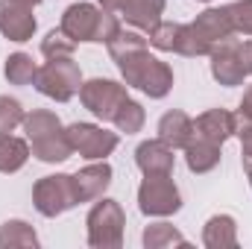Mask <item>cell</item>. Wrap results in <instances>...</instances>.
<instances>
[{"label":"cell","mask_w":252,"mask_h":249,"mask_svg":"<svg viewBox=\"0 0 252 249\" xmlns=\"http://www.w3.org/2000/svg\"><path fill=\"white\" fill-rule=\"evenodd\" d=\"M112 62L118 64L126 85L144 91L150 100H164L173 88V67L167 62H161L158 56H153L147 44L112 56Z\"/></svg>","instance_id":"6da1fadb"},{"label":"cell","mask_w":252,"mask_h":249,"mask_svg":"<svg viewBox=\"0 0 252 249\" xmlns=\"http://www.w3.org/2000/svg\"><path fill=\"white\" fill-rule=\"evenodd\" d=\"M211 76L226 85V88H235L241 85L247 76H252V38H226L220 41L211 53Z\"/></svg>","instance_id":"7a4b0ae2"},{"label":"cell","mask_w":252,"mask_h":249,"mask_svg":"<svg viewBox=\"0 0 252 249\" xmlns=\"http://www.w3.org/2000/svg\"><path fill=\"white\" fill-rule=\"evenodd\" d=\"M88 247L94 249H118L124 247V229H126V211L118 199L100 196V202L91 205L88 217Z\"/></svg>","instance_id":"3957f363"},{"label":"cell","mask_w":252,"mask_h":249,"mask_svg":"<svg viewBox=\"0 0 252 249\" xmlns=\"http://www.w3.org/2000/svg\"><path fill=\"white\" fill-rule=\"evenodd\" d=\"M35 88L56 100V103H67L79 94L82 88V70L73 62V56H59V59H47L35 73Z\"/></svg>","instance_id":"277c9868"},{"label":"cell","mask_w":252,"mask_h":249,"mask_svg":"<svg viewBox=\"0 0 252 249\" xmlns=\"http://www.w3.org/2000/svg\"><path fill=\"white\" fill-rule=\"evenodd\" d=\"M32 205H35V211H38L41 217H59L64 211H70L73 205H79L73 173L41 176V179L32 185Z\"/></svg>","instance_id":"5b68a950"},{"label":"cell","mask_w":252,"mask_h":249,"mask_svg":"<svg viewBox=\"0 0 252 249\" xmlns=\"http://www.w3.org/2000/svg\"><path fill=\"white\" fill-rule=\"evenodd\" d=\"M79 100H82V106H85L97 121L106 124V121H115L118 109L129 100V85H126V82H115V79L97 76V79L82 82Z\"/></svg>","instance_id":"8992f818"},{"label":"cell","mask_w":252,"mask_h":249,"mask_svg":"<svg viewBox=\"0 0 252 249\" xmlns=\"http://www.w3.org/2000/svg\"><path fill=\"white\" fill-rule=\"evenodd\" d=\"M138 208L147 217H170L182 208V193L170 173L164 176H144L138 187Z\"/></svg>","instance_id":"52a82bcc"},{"label":"cell","mask_w":252,"mask_h":249,"mask_svg":"<svg viewBox=\"0 0 252 249\" xmlns=\"http://www.w3.org/2000/svg\"><path fill=\"white\" fill-rule=\"evenodd\" d=\"M64 132L70 138L73 153H79L88 161H103L121 144V135L118 132H109V129H103V126H97V124H82L79 121V124L64 126Z\"/></svg>","instance_id":"ba28073f"},{"label":"cell","mask_w":252,"mask_h":249,"mask_svg":"<svg viewBox=\"0 0 252 249\" xmlns=\"http://www.w3.org/2000/svg\"><path fill=\"white\" fill-rule=\"evenodd\" d=\"M100 21H103V9L94 6V3H73L67 6L62 15V30L67 38H73L76 44L79 41H88V44H97V35H100Z\"/></svg>","instance_id":"9c48e42d"},{"label":"cell","mask_w":252,"mask_h":249,"mask_svg":"<svg viewBox=\"0 0 252 249\" xmlns=\"http://www.w3.org/2000/svg\"><path fill=\"white\" fill-rule=\"evenodd\" d=\"M190 30L196 32V38L205 44V50L211 53L220 41L232 38L235 35V27H232V15H229V6H211L205 12L196 15V21H190Z\"/></svg>","instance_id":"30bf717a"},{"label":"cell","mask_w":252,"mask_h":249,"mask_svg":"<svg viewBox=\"0 0 252 249\" xmlns=\"http://www.w3.org/2000/svg\"><path fill=\"white\" fill-rule=\"evenodd\" d=\"M38 30V21L32 15V6H24L18 0H0V35L9 41H30Z\"/></svg>","instance_id":"8fae6325"},{"label":"cell","mask_w":252,"mask_h":249,"mask_svg":"<svg viewBox=\"0 0 252 249\" xmlns=\"http://www.w3.org/2000/svg\"><path fill=\"white\" fill-rule=\"evenodd\" d=\"M135 164L144 176H164V173H173L176 167V156H173V147L164 144L161 138H150V141H141L138 150H135Z\"/></svg>","instance_id":"7c38bea8"},{"label":"cell","mask_w":252,"mask_h":249,"mask_svg":"<svg viewBox=\"0 0 252 249\" xmlns=\"http://www.w3.org/2000/svg\"><path fill=\"white\" fill-rule=\"evenodd\" d=\"M112 164L103 158V161H94V164H85L79 173H73V182H76V196L79 202H94L100 199L109 185H112Z\"/></svg>","instance_id":"4fadbf2b"},{"label":"cell","mask_w":252,"mask_h":249,"mask_svg":"<svg viewBox=\"0 0 252 249\" xmlns=\"http://www.w3.org/2000/svg\"><path fill=\"white\" fill-rule=\"evenodd\" d=\"M193 132L202 135V138H211V141L223 144V141H229L238 132V115H232L226 109H208V112H202L193 121Z\"/></svg>","instance_id":"5bb4252c"},{"label":"cell","mask_w":252,"mask_h":249,"mask_svg":"<svg viewBox=\"0 0 252 249\" xmlns=\"http://www.w3.org/2000/svg\"><path fill=\"white\" fill-rule=\"evenodd\" d=\"M220 158H223V144H217L211 138L193 135V141L185 147V164L190 173H208L220 164Z\"/></svg>","instance_id":"9a60e30c"},{"label":"cell","mask_w":252,"mask_h":249,"mask_svg":"<svg viewBox=\"0 0 252 249\" xmlns=\"http://www.w3.org/2000/svg\"><path fill=\"white\" fill-rule=\"evenodd\" d=\"M164 9H167V0H126V6L121 9L118 18H124L126 24L135 27V30L150 32L161 21Z\"/></svg>","instance_id":"2e32d148"},{"label":"cell","mask_w":252,"mask_h":249,"mask_svg":"<svg viewBox=\"0 0 252 249\" xmlns=\"http://www.w3.org/2000/svg\"><path fill=\"white\" fill-rule=\"evenodd\" d=\"M193 121H190L185 112L173 109V112H164L161 121H158V138L164 144H170L173 150H185L190 141H193Z\"/></svg>","instance_id":"e0dca14e"},{"label":"cell","mask_w":252,"mask_h":249,"mask_svg":"<svg viewBox=\"0 0 252 249\" xmlns=\"http://www.w3.org/2000/svg\"><path fill=\"white\" fill-rule=\"evenodd\" d=\"M202 244L208 249H232L238 247V223L232 214H214L202 226Z\"/></svg>","instance_id":"ac0fdd59"},{"label":"cell","mask_w":252,"mask_h":249,"mask_svg":"<svg viewBox=\"0 0 252 249\" xmlns=\"http://www.w3.org/2000/svg\"><path fill=\"white\" fill-rule=\"evenodd\" d=\"M30 150H32V156H35L38 161H44V164L67 161V158L73 156V147H70V138H67V132H64V129L53 132V135H47V138L30 141Z\"/></svg>","instance_id":"d6986e66"},{"label":"cell","mask_w":252,"mask_h":249,"mask_svg":"<svg viewBox=\"0 0 252 249\" xmlns=\"http://www.w3.org/2000/svg\"><path fill=\"white\" fill-rule=\"evenodd\" d=\"M30 156H32V150H30L27 138H18L12 132H0V173H18Z\"/></svg>","instance_id":"ffe728a7"},{"label":"cell","mask_w":252,"mask_h":249,"mask_svg":"<svg viewBox=\"0 0 252 249\" xmlns=\"http://www.w3.org/2000/svg\"><path fill=\"white\" fill-rule=\"evenodd\" d=\"M0 249H38V235L27 220H6L0 226Z\"/></svg>","instance_id":"44dd1931"},{"label":"cell","mask_w":252,"mask_h":249,"mask_svg":"<svg viewBox=\"0 0 252 249\" xmlns=\"http://www.w3.org/2000/svg\"><path fill=\"white\" fill-rule=\"evenodd\" d=\"M141 244L147 249H164V247H188V238L170 226V223H150L141 235Z\"/></svg>","instance_id":"7402d4cb"},{"label":"cell","mask_w":252,"mask_h":249,"mask_svg":"<svg viewBox=\"0 0 252 249\" xmlns=\"http://www.w3.org/2000/svg\"><path fill=\"white\" fill-rule=\"evenodd\" d=\"M35 73H38V64L32 62L30 53H12L3 62V76L12 85H35Z\"/></svg>","instance_id":"603a6c76"},{"label":"cell","mask_w":252,"mask_h":249,"mask_svg":"<svg viewBox=\"0 0 252 249\" xmlns=\"http://www.w3.org/2000/svg\"><path fill=\"white\" fill-rule=\"evenodd\" d=\"M21 126H24L27 141H38V138H47V135H53V132L64 129L62 121H59V115H53V112H47V109H35V112H30Z\"/></svg>","instance_id":"cb8c5ba5"},{"label":"cell","mask_w":252,"mask_h":249,"mask_svg":"<svg viewBox=\"0 0 252 249\" xmlns=\"http://www.w3.org/2000/svg\"><path fill=\"white\" fill-rule=\"evenodd\" d=\"M112 124L118 126V132H126V135H135V132H141L144 124H147V112H144V106L138 103V100H126L124 106L118 109V115H115V121Z\"/></svg>","instance_id":"d4e9b609"},{"label":"cell","mask_w":252,"mask_h":249,"mask_svg":"<svg viewBox=\"0 0 252 249\" xmlns=\"http://www.w3.org/2000/svg\"><path fill=\"white\" fill-rule=\"evenodd\" d=\"M179 27L182 24H173V21H158L150 32H147V44L161 50V53H173L176 50V38H179Z\"/></svg>","instance_id":"484cf974"},{"label":"cell","mask_w":252,"mask_h":249,"mask_svg":"<svg viewBox=\"0 0 252 249\" xmlns=\"http://www.w3.org/2000/svg\"><path fill=\"white\" fill-rule=\"evenodd\" d=\"M24 118H27V112H24L21 100H15L9 94H0V132H15L24 124Z\"/></svg>","instance_id":"4316f807"},{"label":"cell","mask_w":252,"mask_h":249,"mask_svg":"<svg viewBox=\"0 0 252 249\" xmlns=\"http://www.w3.org/2000/svg\"><path fill=\"white\" fill-rule=\"evenodd\" d=\"M73 50H76V41H73V38H67L62 30H53V32H47V35H44V41H41V53H44L47 59L73 56Z\"/></svg>","instance_id":"83f0119b"},{"label":"cell","mask_w":252,"mask_h":249,"mask_svg":"<svg viewBox=\"0 0 252 249\" xmlns=\"http://www.w3.org/2000/svg\"><path fill=\"white\" fill-rule=\"evenodd\" d=\"M229 15H232V27H235V32L250 35L252 38V0L229 3Z\"/></svg>","instance_id":"f1b7e54d"},{"label":"cell","mask_w":252,"mask_h":249,"mask_svg":"<svg viewBox=\"0 0 252 249\" xmlns=\"http://www.w3.org/2000/svg\"><path fill=\"white\" fill-rule=\"evenodd\" d=\"M241 138V156H244V164H252V121H238V132Z\"/></svg>","instance_id":"f546056e"},{"label":"cell","mask_w":252,"mask_h":249,"mask_svg":"<svg viewBox=\"0 0 252 249\" xmlns=\"http://www.w3.org/2000/svg\"><path fill=\"white\" fill-rule=\"evenodd\" d=\"M238 121H252V82H250V88L244 91V97H241V106H238Z\"/></svg>","instance_id":"4dcf8cb0"},{"label":"cell","mask_w":252,"mask_h":249,"mask_svg":"<svg viewBox=\"0 0 252 249\" xmlns=\"http://www.w3.org/2000/svg\"><path fill=\"white\" fill-rule=\"evenodd\" d=\"M97 6L106 9V12H112V15H121V9L126 6V0H97Z\"/></svg>","instance_id":"1f68e13d"},{"label":"cell","mask_w":252,"mask_h":249,"mask_svg":"<svg viewBox=\"0 0 252 249\" xmlns=\"http://www.w3.org/2000/svg\"><path fill=\"white\" fill-rule=\"evenodd\" d=\"M18 3H24V6H32V9H35V6H38L41 0H18Z\"/></svg>","instance_id":"d6a6232c"},{"label":"cell","mask_w":252,"mask_h":249,"mask_svg":"<svg viewBox=\"0 0 252 249\" xmlns=\"http://www.w3.org/2000/svg\"><path fill=\"white\" fill-rule=\"evenodd\" d=\"M244 170H247V176H250V185H252V164H244Z\"/></svg>","instance_id":"836d02e7"},{"label":"cell","mask_w":252,"mask_h":249,"mask_svg":"<svg viewBox=\"0 0 252 249\" xmlns=\"http://www.w3.org/2000/svg\"><path fill=\"white\" fill-rule=\"evenodd\" d=\"M199 3H211V0H199Z\"/></svg>","instance_id":"e575fe53"}]
</instances>
